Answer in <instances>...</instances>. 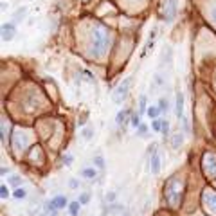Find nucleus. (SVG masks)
<instances>
[{"mask_svg":"<svg viewBox=\"0 0 216 216\" xmlns=\"http://www.w3.org/2000/svg\"><path fill=\"white\" fill-rule=\"evenodd\" d=\"M108 43H110V33H108V29L104 25L97 23L94 27V31H92V51H94V54L101 56L106 51Z\"/></svg>","mask_w":216,"mask_h":216,"instance_id":"nucleus-1","label":"nucleus"},{"mask_svg":"<svg viewBox=\"0 0 216 216\" xmlns=\"http://www.w3.org/2000/svg\"><path fill=\"white\" fill-rule=\"evenodd\" d=\"M130 87H132V78H126V79H124V81H122V83L117 87V88H115V92H114V101H115L117 104H121V103L126 99Z\"/></svg>","mask_w":216,"mask_h":216,"instance_id":"nucleus-2","label":"nucleus"},{"mask_svg":"<svg viewBox=\"0 0 216 216\" xmlns=\"http://www.w3.org/2000/svg\"><path fill=\"white\" fill-rule=\"evenodd\" d=\"M175 15H177V2L175 0H164V16H166V20L171 22L175 18Z\"/></svg>","mask_w":216,"mask_h":216,"instance_id":"nucleus-3","label":"nucleus"},{"mask_svg":"<svg viewBox=\"0 0 216 216\" xmlns=\"http://www.w3.org/2000/svg\"><path fill=\"white\" fill-rule=\"evenodd\" d=\"M13 36H15V25L13 23H4L2 25V40L9 41V40H13Z\"/></svg>","mask_w":216,"mask_h":216,"instance_id":"nucleus-4","label":"nucleus"},{"mask_svg":"<svg viewBox=\"0 0 216 216\" xmlns=\"http://www.w3.org/2000/svg\"><path fill=\"white\" fill-rule=\"evenodd\" d=\"M175 114L177 117L180 119L184 115V94L182 92H177V103H175Z\"/></svg>","mask_w":216,"mask_h":216,"instance_id":"nucleus-5","label":"nucleus"},{"mask_svg":"<svg viewBox=\"0 0 216 216\" xmlns=\"http://www.w3.org/2000/svg\"><path fill=\"white\" fill-rule=\"evenodd\" d=\"M150 171H151L153 175H158V173H160V158H158L157 153L151 155V158H150Z\"/></svg>","mask_w":216,"mask_h":216,"instance_id":"nucleus-6","label":"nucleus"},{"mask_svg":"<svg viewBox=\"0 0 216 216\" xmlns=\"http://www.w3.org/2000/svg\"><path fill=\"white\" fill-rule=\"evenodd\" d=\"M142 114H148V99H146V96L139 97V115H142Z\"/></svg>","mask_w":216,"mask_h":216,"instance_id":"nucleus-7","label":"nucleus"},{"mask_svg":"<svg viewBox=\"0 0 216 216\" xmlns=\"http://www.w3.org/2000/svg\"><path fill=\"white\" fill-rule=\"evenodd\" d=\"M81 177H85V178H94L97 177V171L94 169V168H85V169H81Z\"/></svg>","mask_w":216,"mask_h":216,"instance_id":"nucleus-8","label":"nucleus"},{"mask_svg":"<svg viewBox=\"0 0 216 216\" xmlns=\"http://www.w3.org/2000/svg\"><path fill=\"white\" fill-rule=\"evenodd\" d=\"M79 207H81L79 202H70V204H69V213H70V216H78L79 214Z\"/></svg>","mask_w":216,"mask_h":216,"instance_id":"nucleus-9","label":"nucleus"},{"mask_svg":"<svg viewBox=\"0 0 216 216\" xmlns=\"http://www.w3.org/2000/svg\"><path fill=\"white\" fill-rule=\"evenodd\" d=\"M126 115H128V112H119L117 117H115V122H117L119 126H122L124 122H126Z\"/></svg>","mask_w":216,"mask_h":216,"instance_id":"nucleus-10","label":"nucleus"},{"mask_svg":"<svg viewBox=\"0 0 216 216\" xmlns=\"http://www.w3.org/2000/svg\"><path fill=\"white\" fill-rule=\"evenodd\" d=\"M13 197L16 198V200H23V198L27 197V191L22 189V187H18V189H15V195H13Z\"/></svg>","mask_w":216,"mask_h":216,"instance_id":"nucleus-11","label":"nucleus"},{"mask_svg":"<svg viewBox=\"0 0 216 216\" xmlns=\"http://www.w3.org/2000/svg\"><path fill=\"white\" fill-rule=\"evenodd\" d=\"M182 142H184V135H182V133H177V135H173V148H178V146H182Z\"/></svg>","mask_w":216,"mask_h":216,"instance_id":"nucleus-12","label":"nucleus"},{"mask_svg":"<svg viewBox=\"0 0 216 216\" xmlns=\"http://www.w3.org/2000/svg\"><path fill=\"white\" fill-rule=\"evenodd\" d=\"M160 114V110H158V106H148V115L151 119H157V115Z\"/></svg>","mask_w":216,"mask_h":216,"instance_id":"nucleus-13","label":"nucleus"},{"mask_svg":"<svg viewBox=\"0 0 216 216\" xmlns=\"http://www.w3.org/2000/svg\"><path fill=\"white\" fill-rule=\"evenodd\" d=\"M94 166L99 168V169H103V168H104V158L101 157V155H96V157H94Z\"/></svg>","mask_w":216,"mask_h":216,"instance_id":"nucleus-14","label":"nucleus"},{"mask_svg":"<svg viewBox=\"0 0 216 216\" xmlns=\"http://www.w3.org/2000/svg\"><path fill=\"white\" fill-rule=\"evenodd\" d=\"M158 110H160V112H168V99L166 97L158 99Z\"/></svg>","mask_w":216,"mask_h":216,"instance_id":"nucleus-15","label":"nucleus"},{"mask_svg":"<svg viewBox=\"0 0 216 216\" xmlns=\"http://www.w3.org/2000/svg\"><path fill=\"white\" fill-rule=\"evenodd\" d=\"M151 128H153V132H162V121L160 119H153Z\"/></svg>","mask_w":216,"mask_h":216,"instance_id":"nucleus-16","label":"nucleus"},{"mask_svg":"<svg viewBox=\"0 0 216 216\" xmlns=\"http://www.w3.org/2000/svg\"><path fill=\"white\" fill-rule=\"evenodd\" d=\"M0 197H2V200H5V198L9 197V189H7V186H5V184H2V186H0Z\"/></svg>","mask_w":216,"mask_h":216,"instance_id":"nucleus-17","label":"nucleus"},{"mask_svg":"<svg viewBox=\"0 0 216 216\" xmlns=\"http://www.w3.org/2000/svg\"><path fill=\"white\" fill-rule=\"evenodd\" d=\"M132 126H135V128L140 126V115L139 114H132Z\"/></svg>","mask_w":216,"mask_h":216,"instance_id":"nucleus-18","label":"nucleus"},{"mask_svg":"<svg viewBox=\"0 0 216 216\" xmlns=\"http://www.w3.org/2000/svg\"><path fill=\"white\" fill-rule=\"evenodd\" d=\"M25 13H27V7H22V9H18V11L15 13V20L18 22L20 18H23V16H25Z\"/></svg>","mask_w":216,"mask_h":216,"instance_id":"nucleus-19","label":"nucleus"},{"mask_svg":"<svg viewBox=\"0 0 216 216\" xmlns=\"http://www.w3.org/2000/svg\"><path fill=\"white\" fill-rule=\"evenodd\" d=\"M79 204H81V205H85V204H88V202H90V197H88V193H83V195H81V197H79V200H78Z\"/></svg>","mask_w":216,"mask_h":216,"instance_id":"nucleus-20","label":"nucleus"},{"mask_svg":"<svg viewBox=\"0 0 216 216\" xmlns=\"http://www.w3.org/2000/svg\"><path fill=\"white\" fill-rule=\"evenodd\" d=\"M162 133L168 137V133H169V122L168 121H162Z\"/></svg>","mask_w":216,"mask_h":216,"instance_id":"nucleus-21","label":"nucleus"},{"mask_svg":"<svg viewBox=\"0 0 216 216\" xmlns=\"http://www.w3.org/2000/svg\"><path fill=\"white\" fill-rule=\"evenodd\" d=\"M146 132H148V128H146V124H140V126H139V128H137V135H144Z\"/></svg>","mask_w":216,"mask_h":216,"instance_id":"nucleus-22","label":"nucleus"},{"mask_svg":"<svg viewBox=\"0 0 216 216\" xmlns=\"http://www.w3.org/2000/svg\"><path fill=\"white\" fill-rule=\"evenodd\" d=\"M69 186L72 187V189H78V186H79V182L76 180V178H70V182H69Z\"/></svg>","mask_w":216,"mask_h":216,"instance_id":"nucleus-23","label":"nucleus"},{"mask_svg":"<svg viewBox=\"0 0 216 216\" xmlns=\"http://www.w3.org/2000/svg\"><path fill=\"white\" fill-rule=\"evenodd\" d=\"M9 182H11L13 186H20V177H13L11 180H9Z\"/></svg>","mask_w":216,"mask_h":216,"instance_id":"nucleus-24","label":"nucleus"},{"mask_svg":"<svg viewBox=\"0 0 216 216\" xmlns=\"http://www.w3.org/2000/svg\"><path fill=\"white\" fill-rule=\"evenodd\" d=\"M83 135H85V139L88 140V139H90V135H92V130H85V132H83Z\"/></svg>","mask_w":216,"mask_h":216,"instance_id":"nucleus-25","label":"nucleus"},{"mask_svg":"<svg viewBox=\"0 0 216 216\" xmlns=\"http://www.w3.org/2000/svg\"><path fill=\"white\" fill-rule=\"evenodd\" d=\"M106 200H108V202H114V200H115V193H110V195L106 197Z\"/></svg>","mask_w":216,"mask_h":216,"instance_id":"nucleus-26","label":"nucleus"},{"mask_svg":"<svg viewBox=\"0 0 216 216\" xmlns=\"http://www.w3.org/2000/svg\"><path fill=\"white\" fill-rule=\"evenodd\" d=\"M63 160H65V164H67V166H69V164H70V162H72V157H70V155H67V157L63 158Z\"/></svg>","mask_w":216,"mask_h":216,"instance_id":"nucleus-27","label":"nucleus"}]
</instances>
